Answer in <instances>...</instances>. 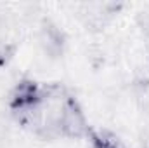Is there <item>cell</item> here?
Returning a JSON list of instances; mask_svg holds the SVG:
<instances>
[{"label": "cell", "mask_w": 149, "mask_h": 148, "mask_svg": "<svg viewBox=\"0 0 149 148\" xmlns=\"http://www.w3.org/2000/svg\"><path fill=\"white\" fill-rule=\"evenodd\" d=\"M9 110L16 122L43 140L87 138L92 131L78 99L61 84L21 80L10 92Z\"/></svg>", "instance_id": "6da1fadb"}, {"label": "cell", "mask_w": 149, "mask_h": 148, "mask_svg": "<svg viewBox=\"0 0 149 148\" xmlns=\"http://www.w3.org/2000/svg\"><path fill=\"white\" fill-rule=\"evenodd\" d=\"M40 42L45 49V52H49L50 56H59L63 54V47H64V35L63 32H59L57 26H54L52 23H43L42 32H40Z\"/></svg>", "instance_id": "7a4b0ae2"}, {"label": "cell", "mask_w": 149, "mask_h": 148, "mask_svg": "<svg viewBox=\"0 0 149 148\" xmlns=\"http://www.w3.org/2000/svg\"><path fill=\"white\" fill-rule=\"evenodd\" d=\"M87 138L90 141V148H127L120 138L109 131H90Z\"/></svg>", "instance_id": "3957f363"}, {"label": "cell", "mask_w": 149, "mask_h": 148, "mask_svg": "<svg viewBox=\"0 0 149 148\" xmlns=\"http://www.w3.org/2000/svg\"><path fill=\"white\" fill-rule=\"evenodd\" d=\"M14 52H16V42L9 38L5 25L0 19V66L7 65V61L12 58Z\"/></svg>", "instance_id": "277c9868"}]
</instances>
